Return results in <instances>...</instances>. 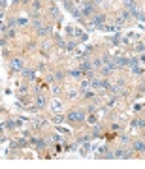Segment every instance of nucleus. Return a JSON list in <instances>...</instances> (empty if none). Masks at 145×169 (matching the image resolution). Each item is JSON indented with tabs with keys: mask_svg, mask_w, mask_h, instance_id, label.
I'll return each instance as SVG.
<instances>
[{
	"mask_svg": "<svg viewBox=\"0 0 145 169\" xmlns=\"http://www.w3.org/2000/svg\"><path fill=\"white\" fill-rule=\"evenodd\" d=\"M11 66H13V70H19V68H23V62L21 60H13Z\"/></svg>",
	"mask_w": 145,
	"mask_h": 169,
	"instance_id": "obj_2",
	"label": "nucleus"
},
{
	"mask_svg": "<svg viewBox=\"0 0 145 169\" xmlns=\"http://www.w3.org/2000/svg\"><path fill=\"white\" fill-rule=\"evenodd\" d=\"M136 148L138 150H145V143H136Z\"/></svg>",
	"mask_w": 145,
	"mask_h": 169,
	"instance_id": "obj_3",
	"label": "nucleus"
},
{
	"mask_svg": "<svg viewBox=\"0 0 145 169\" xmlns=\"http://www.w3.org/2000/svg\"><path fill=\"white\" fill-rule=\"evenodd\" d=\"M79 118H83V113H79V111L68 115V120H70V122H75V120H79Z\"/></svg>",
	"mask_w": 145,
	"mask_h": 169,
	"instance_id": "obj_1",
	"label": "nucleus"
}]
</instances>
